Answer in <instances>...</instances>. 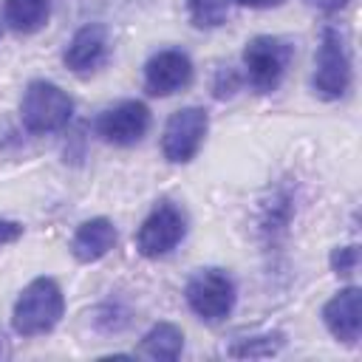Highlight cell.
<instances>
[{"label": "cell", "mask_w": 362, "mask_h": 362, "mask_svg": "<svg viewBox=\"0 0 362 362\" xmlns=\"http://www.w3.org/2000/svg\"><path fill=\"white\" fill-rule=\"evenodd\" d=\"M235 3L246 8H272V6H283L286 0H235Z\"/></svg>", "instance_id": "d6986e66"}, {"label": "cell", "mask_w": 362, "mask_h": 362, "mask_svg": "<svg viewBox=\"0 0 362 362\" xmlns=\"http://www.w3.org/2000/svg\"><path fill=\"white\" fill-rule=\"evenodd\" d=\"M283 345L280 334H266V337H252V342H246L243 348H232L235 356H269Z\"/></svg>", "instance_id": "2e32d148"}, {"label": "cell", "mask_w": 362, "mask_h": 362, "mask_svg": "<svg viewBox=\"0 0 362 362\" xmlns=\"http://www.w3.org/2000/svg\"><path fill=\"white\" fill-rule=\"evenodd\" d=\"M184 294H187L189 308L206 322H218V320L229 317V311L235 305V283L223 269L195 272L189 277Z\"/></svg>", "instance_id": "5b68a950"}, {"label": "cell", "mask_w": 362, "mask_h": 362, "mask_svg": "<svg viewBox=\"0 0 362 362\" xmlns=\"http://www.w3.org/2000/svg\"><path fill=\"white\" fill-rule=\"evenodd\" d=\"M105 51H107V31H105V25L88 23V25H82L71 37V42L65 48V65L74 74H88V71H93L105 59Z\"/></svg>", "instance_id": "8fae6325"}, {"label": "cell", "mask_w": 362, "mask_h": 362, "mask_svg": "<svg viewBox=\"0 0 362 362\" xmlns=\"http://www.w3.org/2000/svg\"><path fill=\"white\" fill-rule=\"evenodd\" d=\"M71 113H74L71 96L59 85L45 82V79H34L25 88L23 102H20L23 127L28 133H37V136L62 130L71 122Z\"/></svg>", "instance_id": "7a4b0ae2"}, {"label": "cell", "mask_w": 362, "mask_h": 362, "mask_svg": "<svg viewBox=\"0 0 362 362\" xmlns=\"http://www.w3.org/2000/svg\"><path fill=\"white\" fill-rule=\"evenodd\" d=\"M314 65V90L322 99H342L351 88V57L342 31L331 25L322 31Z\"/></svg>", "instance_id": "3957f363"}, {"label": "cell", "mask_w": 362, "mask_h": 362, "mask_svg": "<svg viewBox=\"0 0 362 362\" xmlns=\"http://www.w3.org/2000/svg\"><path fill=\"white\" fill-rule=\"evenodd\" d=\"M359 266V246H342V249H334L331 252V269L342 277L354 274Z\"/></svg>", "instance_id": "e0dca14e"}, {"label": "cell", "mask_w": 362, "mask_h": 362, "mask_svg": "<svg viewBox=\"0 0 362 362\" xmlns=\"http://www.w3.org/2000/svg\"><path fill=\"white\" fill-rule=\"evenodd\" d=\"M20 238H23V223L0 218V249L8 246V243H14V240H20Z\"/></svg>", "instance_id": "ac0fdd59"}, {"label": "cell", "mask_w": 362, "mask_h": 362, "mask_svg": "<svg viewBox=\"0 0 362 362\" xmlns=\"http://www.w3.org/2000/svg\"><path fill=\"white\" fill-rule=\"evenodd\" d=\"M181 351H184V334H181V328L178 325H173V322H156L144 337H141V342H139V348H136V354L139 356H144V359H164V362H173V359H178L181 356Z\"/></svg>", "instance_id": "4fadbf2b"}, {"label": "cell", "mask_w": 362, "mask_h": 362, "mask_svg": "<svg viewBox=\"0 0 362 362\" xmlns=\"http://www.w3.org/2000/svg\"><path fill=\"white\" fill-rule=\"evenodd\" d=\"M3 14H6V23L17 34H34L48 23L51 3L48 0H6Z\"/></svg>", "instance_id": "5bb4252c"}, {"label": "cell", "mask_w": 362, "mask_h": 362, "mask_svg": "<svg viewBox=\"0 0 362 362\" xmlns=\"http://www.w3.org/2000/svg\"><path fill=\"white\" fill-rule=\"evenodd\" d=\"M116 243V226L107 218H90L85 221L71 240V252L79 263H93L105 257Z\"/></svg>", "instance_id": "7c38bea8"}, {"label": "cell", "mask_w": 362, "mask_h": 362, "mask_svg": "<svg viewBox=\"0 0 362 362\" xmlns=\"http://www.w3.org/2000/svg\"><path fill=\"white\" fill-rule=\"evenodd\" d=\"M184 235H187L184 212L175 204L161 201L141 221V226L136 232V249L141 257H161V255L173 252L184 240Z\"/></svg>", "instance_id": "8992f818"}, {"label": "cell", "mask_w": 362, "mask_h": 362, "mask_svg": "<svg viewBox=\"0 0 362 362\" xmlns=\"http://www.w3.org/2000/svg\"><path fill=\"white\" fill-rule=\"evenodd\" d=\"M0 34H3V28H0Z\"/></svg>", "instance_id": "44dd1931"}, {"label": "cell", "mask_w": 362, "mask_h": 362, "mask_svg": "<svg viewBox=\"0 0 362 362\" xmlns=\"http://www.w3.org/2000/svg\"><path fill=\"white\" fill-rule=\"evenodd\" d=\"M65 314V297L54 277H34L17 297L11 325L20 337L48 334Z\"/></svg>", "instance_id": "6da1fadb"}, {"label": "cell", "mask_w": 362, "mask_h": 362, "mask_svg": "<svg viewBox=\"0 0 362 362\" xmlns=\"http://www.w3.org/2000/svg\"><path fill=\"white\" fill-rule=\"evenodd\" d=\"M150 127V110L144 102L136 99H124L113 107H107L99 119H96V133L116 147H130L136 144Z\"/></svg>", "instance_id": "ba28073f"}, {"label": "cell", "mask_w": 362, "mask_h": 362, "mask_svg": "<svg viewBox=\"0 0 362 362\" xmlns=\"http://www.w3.org/2000/svg\"><path fill=\"white\" fill-rule=\"evenodd\" d=\"M192 79V62L184 51H158L144 65V88L153 96H170L187 88Z\"/></svg>", "instance_id": "9c48e42d"}, {"label": "cell", "mask_w": 362, "mask_h": 362, "mask_svg": "<svg viewBox=\"0 0 362 362\" xmlns=\"http://www.w3.org/2000/svg\"><path fill=\"white\" fill-rule=\"evenodd\" d=\"M291 54H294L291 45L280 37H272V34L252 37L243 48V68L252 88H257L260 93L274 90L291 62Z\"/></svg>", "instance_id": "277c9868"}, {"label": "cell", "mask_w": 362, "mask_h": 362, "mask_svg": "<svg viewBox=\"0 0 362 362\" xmlns=\"http://www.w3.org/2000/svg\"><path fill=\"white\" fill-rule=\"evenodd\" d=\"M317 8H322V11H339V8H345L351 0H311Z\"/></svg>", "instance_id": "ffe728a7"}, {"label": "cell", "mask_w": 362, "mask_h": 362, "mask_svg": "<svg viewBox=\"0 0 362 362\" xmlns=\"http://www.w3.org/2000/svg\"><path fill=\"white\" fill-rule=\"evenodd\" d=\"M209 130V116L204 107H181L175 110L167 124H164V136H161V150L164 158L173 164H187L195 158V153L204 144V136Z\"/></svg>", "instance_id": "52a82bcc"}, {"label": "cell", "mask_w": 362, "mask_h": 362, "mask_svg": "<svg viewBox=\"0 0 362 362\" xmlns=\"http://www.w3.org/2000/svg\"><path fill=\"white\" fill-rule=\"evenodd\" d=\"M187 8L198 28H218L229 17V0H187Z\"/></svg>", "instance_id": "9a60e30c"}, {"label": "cell", "mask_w": 362, "mask_h": 362, "mask_svg": "<svg viewBox=\"0 0 362 362\" xmlns=\"http://www.w3.org/2000/svg\"><path fill=\"white\" fill-rule=\"evenodd\" d=\"M362 291L356 286L339 288L325 305H322V322L331 331L334 339L345 345H356L359 331H362Z\"/></svg>", "instance_id": "30bf717a"}]
</instances>
